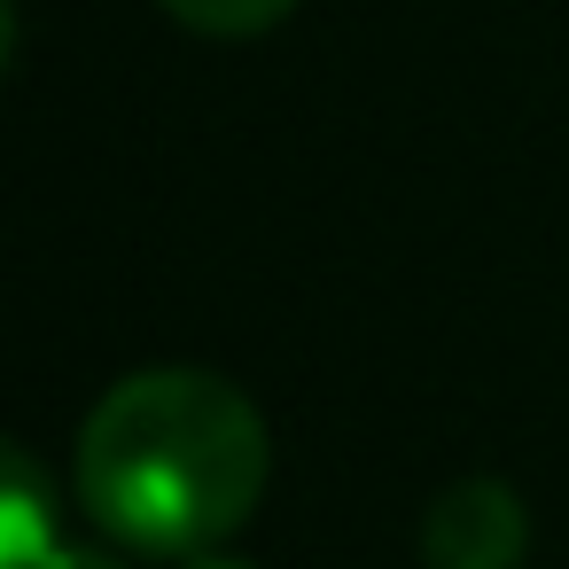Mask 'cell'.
Instances as JSON below:
<instances>
[{
	"label": "cell",
	"instance_id": "obj_1",
	"mask_svg": "<svg viewBox=\"0 0 569 569\" xmlns=\"http://www.w3.org/2000/svg\"><path fill=\"white\" fill-rule=\"evenodd\" d=\"M266 413L211 367L118 375L71 445V491L87 522L141 561L219 553L266 499Z\"/></svg>",
	"mask_w": 569,
	"mask_h": 569
},
{
	"label": "cell",
	"instance_id": "obj_2",
	"mask_svg": "<svg viewBox=\"0 0 569 569\" xmlns=\"http://www.w3.org/2000/svg\"><path fill=\"white\" fill-rule=\"evenodd\" d=\"M530 507L499 476H460L421 507V569H522Z\"/></svg>",
	"mask_w": 569,
	"mask_h": 569
},
{
	"label": "cell",
	"instance_id": "obj_3",
	"mask_svg": "<svg viewBox=\"0 0 569 569\" xmlns=\"http://www.w3.org/2000/svg\"><path fill=\"white\" fill-rule=\"evenodd\" d=\"M56 546H63L56 476L17 437H0V569H48Z\"/></svg>",
	"mask_w": 569,
	"mask_h": 569
},
{
	"label": "cell",
	"instance_id": "obj_4",
	"mask_svg": "<svg viewBox=\"0 0 569 569\" xmlns=\"http://www.w3.org/2000/svg\"><path fill=\"white\" fill-rule=\"evenodd\" d=\"M157 9H164L172 24L203 32V40H258V32L289 24L297 0H157Z\"/></svg>",
	"mask_w": 569,
	"mask_h": 569
},
{
	"label": "cell",
	"instance_id": "obj_5",
	"mask_svg": "<svg viewBox=\"0 0 569 569\" xmlns=\"http://www.w3.org/2000/svg\"><path fill=\"white\" fill-rule=\"evenodd\" d=\"M48 569H133V561L110 553V546H71V538H63V546L48 553Z\"/></svg>",
	"mask_w": 569,
	"mask_h": 569
},
{
	"label": "cell",
	"instance_id": "obj_6",
	"mask_svg": "<svg viewBox=\"0 0 569 569\" xmlns=\"http://www.w3.org/2000/svg\"><path fill=\"white\" fill-rule=\"evenodd\" d=\"M17 71V0H0V79Z\"/></svg>",
	"mask_w": 569,
	"mask_h": 569
},
{
	"label": "cell",
	"instance_id": "obj_7",
	"mask_svg": "<svg viewBox=\"0 0 569 569\" xmlns=\"http://www.w3.org/2000/svg\"><path fill=\"white\" fill-rule=\"evenodd\" d=\"M172 569H258V561H234V553H188V561H172Z\"/></svg>",
	"mask_w": 569,
	"mask_h": 569
}]
</instances>
